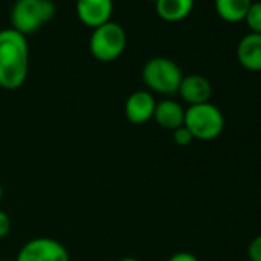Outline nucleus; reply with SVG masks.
<instances>
[{
    "mask_svg": "<svg viewBox=\"0 0 261 261\" xmlns=\"http://www.w3.org/2000/svg\"><path fill=\"white\" fill-rule=\"evenodd\" d=\"M183 77L180 66L168 57H152L142 69V79L148 91L168 97L178 92Z\"/></svg>",
    "mask_w": 261,
    "mask_h": 261,
    "instance_id": "nucleus-3",
    "label": "nucleus"
},
{
    "mask_svg": "<svg viewBox=\"0 0 261 261\" xmlns=\"http://www.w3.org/2000/svg\"><path fill=\"white\" fill-rule=\"evenodd\" d=\"M75 11L83 25L95 30L111 22L114 4L112 0H77Z\"/></svg>",
    "mask_w": 261,
    "mask_h": 261,
    "instance_id": "nucleus-8",
    "label": "nucleus"
},
{
    "mask_svg": "<svg viewBox=\"0 0 261 261\" xmlns=\"http://www.w3.org/2000/svg\"><path fill=\"white\" fill-rule=\"evenodd\" d=\"M157 100L148 89L134 91L124 103V115L133 124H145L154 117Z\"/></svg>",
    "mask_w": 261,
    "mask_h": 261,
    "instance_id": "nucleus-7",
    "label": "nucleus"
},
{
    "mask_svg": "<svg viewBox=\"0 0 261 261\" xmlns=\"http://www.w3.org/2000/svg\"><path fill=\"white\" fill-rule=\"evenodd\" d=\"M2 197H4V186L0 183V201H2Z\"/></svg>",
    "mask_w": 261,
    "mask_h": 261,
    "instance_id": "nucleus-20",
    "label": "nucleus"
},
{
    "mask_svg": "<svg viewBox=\"0 0 261 261\" xmlns=\"http://www.w3.org/2000/svg\"><path fill=\"white\" fill-rule=\"evenodd\" d=\"M253 0H215V11L221 20L227 23H238L244 20V16Z\"/></svg>",
    "mask_w": 261,
    "mask_h": 261,
    "instance_id": "nucleus-13",
    "label": "nucleus"
},
{
    "mask_svg": "<svg viewBox=\"0 0 261 261\" xmlns=\"http://www.w3.org/2000/svg\"><path fill=\"white\" fill-rule=\"evenodd\" d=\"M118 261H139V259L134 258V256H123V258H120Z\"/></svg>",
    "mask_w": 261,
    "mask_h": 261,
    "instance_id": "nucleus-19",
    "label": "nucleus"
},
{
    "mask_svg": "<svg viewBox=\"0 0 261 261\" xmlns=\"http://www.w3.org/2000/svg\"><path fill=\"white\" fill-rule=\"evenodd\" d=\"M151 2H155V0H151Z\"/></svg>",
    "mask_w": 261,
    "mask_h": 261,
    "instance_id": "nucleus-22",
    "label": "nucleus"
},
{
    "mask_svg": "<svg viewBox=\"0 0 261 261\" xmlns=\"http://www.w3.org/2000/svg\"><path fill=\"white\" fill-rule=\"evenodd\" d=\"M185 126L194 140L212 142L218 139L224 129V115L211 101L189 106L185 111Z\"/></svg>",
    "mask_w": 261,
    "mask_h": 261,
    "instance_id": "nucleus-4",
    "label": "nucleus"
},
{
    "mask_svg": "<svg viewBox=\"0 0 261 261\" xmlns=\"http://www.w3.org/2000/svg\"><path fill=\"white\" fill-rule=\"evenodd\" d=\"M172 140H174V143L177 146L185 148V146H189L194 142V137L189 133V129L183 124V126L177 127L175 130H172Z\"/></svg>",
    "mask_w": 261,
    "mask_h": 261,
    "instance_id": "nucleus-15",
    "label": "nucleus"
},
{
    "mask_svg": "<svg viewBox=\"0 0 261 261\" xmlns=\"http://www.w3.org/2000/svg\"><path fill=\"white\" fill-rule=\"evenodd\" d=\"M168 261H200V259L191 252H177L172 256H169Z\"/></svg>",
    "mask_w": 261,
    "mask_h": 261,
    "instance_id": "nucleus-18",
    "label": "nucleus"
},
{
    "mask_svg": "<svg viewBox=\"0 0 261 261\" xmlns=\"http://www.w3.org/2000/svg\"><path fill=\"white\" fill-rule=\"evenodd\" d=\"M247 256L249 261H261V233L256 235L247 247Z\"/></svg>",
    "mask_w": 261,
    "mask_h": 261,
    "instance_id": "nucleus-16",
    "label": "nucleus"
},
{
    "mask_svg": "<svg viewBox=\"0 0 261 261\" xmlns=\"http://www.w3.org/2000/svg\"><path fill=\"white\" fill-rule=\"evenodd\" d=\"M126 31L115 22H108L92 30L89 39V49L95 60L109 63L117 60L126 49Z\"/></svg>",
    "mask_w": 261,
    "mask_h": 261,
    "instance_id": "nucleus-5",
    "label": "nucleus"
},
{
    "mask_svg": "<svg viewBox=\"0 0 261 261\" xmlns=\"http://www.w3.org/2000/svg\"><path fill=\"white\" fill-rule=\"evenodd\" d=\"M177 94L189 106L207 103L212 97V85L206 77L200 74H191L183 77Z\"/></svg>",
    "mask_w": 261,
    "mask_h": 261,
    "instance_id": "nucleus-9",
    "label": "nucleus"
},
{
    "mask_svg": "<svg viewBox=\"0 0 261 261\" xmlns=\"http://www.w3.org/2000/svg\"><path fill=\"white\" fill-rule=\"evenodd\" d=\"M238 63L252 72H261V34L249 33L237 46Z\"/></svg>",
    "mask_w": 261,
    "mask_h": 261,
    "instance_id": "nucleus-10",
    "label": "nucleus"
},
{
    "mask_svg": "<svg viewBox=\"0 0 261 261\" xmlns=\"http://www.w3.org/2000/svg\"><path fill=\"white\" fill-rule=\"evenodd\" d=\"M56 16L53 0H16L11 8V28L22 36L39 31Z\"/></svg>",
    "mask_w": 261,
    "mask_h": 261,
    "instance_id": "nucleus-2",
    "label": "nucleus"
},
{
    "mask_svg": "<svg viewBox=\"0 0 261 261\" xmlns=\"http://www.w3.org/2000/svg\"><path fill=\"white\" fill-rule=\"evenodd\" d=\"M16 261H71V258L68 249L59 240L37 237L20 247Z\"/></svg>",
    "mask_w": 261,
    "mask_h": 261,
    "instance_id": "nucleus-6",
    "label": "nucleus"
},
{
    "mask_svg": "<svg viewBox=\"0 0 261 261\" xmlns=\"http://www.w3.org/2000/svg\"><path fill=\"white\" fill-rule=\"evenodd\" d=\"M244 22L250 33L261 34V2H252L244 16Z\"/></svg>",
    "mask_w": 261,
    "mask_h": 261,
    "instance_id": "nucleus-14",
    "label": "nucleus"
},
{
    "mask_svg": "<svg viewBox=\"0 0 261 261\" xmlns=\"http://www.w3.org/2000/svg\"><path fill=\"white\" fill-rule=\"evenodd\" d=\"M4 261H16V259H4Z\"/></svg>",
    "mask_w": 261,
    "mask_h": 261,
    "instance_id": "nucleus-21",
    "label": "nucleus"
},
{
    "mask_svg": "<svg viewBox=\"0 0 261 261\" xmlns=\"http://www.w3.org/2000/svg\"><path fill=\"white\" fill-rule=\"evenodd\" d=\"M13 229V221H11V217L4 211L0 209V240L2 238H7L10 235Z\"/></svg>",
    "mask_w": 261,
    "mask_h": 261,
    "instance_id": "nucleus-17",
    "label": "nucleus"
},
{
    "mask_svg": "<svg viewBox=\"0 0 261 261\" xmlns=\"http://www.w3.org/2000/svg\"><path fill=\"white\" fill-rule=\"evenodd\" d=\"M185 111L186 109L181 106V103L172 98H165L157 101L152 120H155V123L163 129L175 130L185 124Z\"/></svg>",
    "mask_w": 261,
    "mask_h": 261,
    "instance_id": "nucleus-11",
    "label": "nucleus"
},
{
    "mask_svg": "<svg viewBox=\"0 0 261 261\" xmlns=\"http://www.w3.org/2000/svg\"><path fill=\"white\" fill-rule=\"evenodd\" d=\"M155 11L165 22L185 20L194 10V0H155Z\"/></svg>",
    "mask_w": 261,
    "mask_h": 261,
    "instance_id": "nucleus-12",
    "label": "nucleus"
},
{
    "mask_svg": "<svg viewBox=\"0 0 261 261\" xmlns=\"http://www.w3.org/2000/svg\"><path fill=\"white\" fill-rule=\"evenodd\" d=\"M30 48L27 37L13 28L0 31V88L16 91L27 82Z\"/></svg>",
    "mask_w": 261,
    "mask_h": 261,
    "instance_id": "nucleus-1",
    "label": "nucleus"
}]
</instances>
